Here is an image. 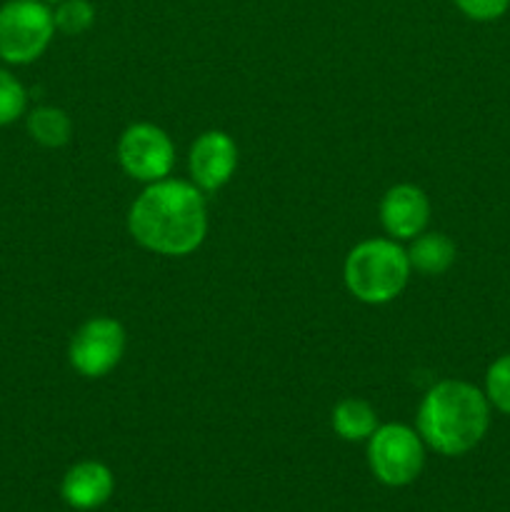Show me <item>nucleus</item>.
<instances>
[{
  "label": "nucleus",
  "mask_w": 510,
  "mask_h": 512,
  "mask_svg": "<svg viewBox=\"0 0 510 512\" xmlns=\"http://www.w3.org/2000/svg\"><path fill=\"white\" fill-rule=\"evenodd\" d=\"M128 230L145 250L168 258L190 255L208 233V210L195 183L158 180L135 198Z\"/></svg>",
  "instance_id": "obj_1"
},
{
  "label": "nucleus",
  "mask_w": 510,
  "mask_h": 512,
  "mask_svg": "<svg viewBox=\"0 0 510 512\" xmlns=\"http://www.w3.org/2000/svg\"><path fill=\"white\" fill-rule=\"evenodd\" d=\"M490 428L485 393L465 380H440L418 408V433L428 448L445 458L470 453Z\"/></svg>",
  "instance_id": "obj_2"
},
{
  "label": "nucleus",
  "mask_w": 510,
  "mask_h": 512,
  "mask_svg": "<svg viewBox=\"0 0 510 512\" xmlns=\"http://www.w3.org/2000/svg\"><path fill=\"white\" fill-rule=\"evenodd\" d=\"M410 270L408 253L393 238H373L350 250L343 278L355 300L385 305L403 293Z\"/></svg>",
  "instance_id": "obj_3"
},
{
  "label": "nucleus",
  "mask_w": 510,
  "mask_h": 512,
  "mask_svg": "<svg viewBox=\"0 0 510 512\" xmlns=\"http://www.w3.org/2000/svg\"><path fill=\"white\" fill-rule=\"evenodd\" d=\"M53 35V10L43 0H8L0 5V60L5 63H33L48 50Z\"/></svg>",
  "instance_id": "obj_4"
},
{
  "label": "nucleus",
  "mask_w": 510,
  "mask_h": 512,
  "mask_svg": "<svg viewBox=\"0 0 510 512\" xmlns=\"http://www.w3.org/2000/svg\"><path fill=\"white\" fill-rule=\"evenodd\" d=\"M368 465L375 480L388 488H405L418 480L425 465V443L418 430L403 423L378 425L368 438Z\"/></svg>",
  "instance_id": "obj_5"
},
{
  "label": "nucleus",
  "mask_w": 510,
  "mask_h": 512,
  "mask_svg": "<svg viewBox=\"0 0 510 512\" xmlns=\"http://www.w3.org/2000/svg\"><path fill=\"white\" fill-rule=\"evenodd\" d=\"M120 168L140 183H158L175 165V145L163 128L153 123H135L118 140Z\"/></svg>",
  "instance_id": "obj_6"
},
{
  "label": "nucleus",
  "mask_w": 510,
  "mask_h": 512,
  "mask_svg": "<svg viewBox=\"0 0 510 512\" xmlns=\"http://www.w3.org/2000/svg\"><path fill=\"white\" fill-rule=\"evenodd\" d=\"M125 353V330L113 318H90L75 330L68 360L83 378H103Z\"/></svg>",
  "instance_id": "obj_7"
},
{
  "label": "nucleus",
  "mask_w": 510,
  "mask_h": 512,
  "mask_svg": "<svg viewBox=\"0 0 510 512\" xmlns=\"http://www.w3.org/2000/svg\"><path fill=\"white\" fill-rule=\"evenodd\" d=\"M188 165L193 183L205 193H215L238 168V145L223 130H208L190 148Z\"/></svg>",
  "instance_id": "obj_8"
},
{
  "label": "nucleus",
  "mask_w": 510,
  "mask_h": 512,
  "mask_svg": "<svg viewBox=\"0 0 510 512\" xmlns=\"http://www.w3.org/2000/svg\"><path fill=\"white\" fill-rule=\"evenodd\" d=\"M430 200L418 185H393L380 200V223L393 240H413L425 233Z\"/></svg>",
  "instance_id": "obj_9"
},
{
  "label": "nucleus",
  "mask_w": 510,
  "mask_h": 512,
  "mask_svg": "<svg viewBox=\"0 0 510 512\" xmlns=\"http://www.w3.org/2000/svg\"><path fill=\"white\" fill-rule=\"evenodd\" d=\"M115 490V478L108 465L98 460L75 463L60 483V495L73 510H95L110 500Z\"/></svg>",
  "instance_id": "obj_10"
},
{
  "label": "nucleus",
  "mask_w": 510,
  "mask_h": 512,
  "mask_svg": "<svg viewBox=\"0 0 510 512\" xmlns=\"http://www.w3.org/2000/svg\"><path fill=\"white\" fill-rule=\"evenodd\" d=\"M455 243L443 233H420L408 250L410 268L423 275H443L455 263Z\"/></svg>",
  "instance_id": "obj_11"
},
{
  "label": "nucleus",
  "mask_w": 510,
  "mask_h": 512,
  "mask_svg": "<svg viewBox=\"0 0 510 512\" xmlns=\"http://www.w3.org/2000/svg\"><path fill=\"white\" fill-rule=\"evenodd\" d=\"M333 430L348 443H363L378 430V413L363 398H345L333 408Z\"/></svg>",
  "instance_id": "obj_12"
},
{
  "label": "nucleus",
  "mask_w": 510,
  "mask_h": 512,
  "mask_svg": "<svg viewBox=\"0 0 510 512\" xmlns=\"http://www.w3.org/2000/svg\"><path fill=\"white\" fill-rule=\"evenodd\" d=\"M28 133L43 148H63L70 143V135H73V123H70L68 113L60 108H35L28 115Z\"/></svg>",
  "instance_id": "obj_13"
},
{
  "label": "nucleus",
  "mask_w": 510,
  "mask_h": 512,
  "mask_svg": "<svg viewBox=\"0 0 510 512\" xmlns=\"http://www.w3.org/2000/svg\"><path fill=\"white\" fill-rule=\"evenodd\" d=\"M55 30L63 35H83L85 30L93 28L95 8L90 0H63L53 10Z\"/></svg>",
  "instance_id": "obj_14"
},
{
  "label": "nucleus",
  "mask_w": 510,
  "mask_h": 512,
  "mask_svg": "<svg viewBox=\"0 0 510 512\" xmlns=\"http://www.w3.org/2000/svg\"><path fill=\"white\" fill-rule=\"evenodd\" d=\"M485 398L500 413L510 415V353L500 355L485 373Z\"/></svg>",
  "instance_id": "obj_15"
},
{
  "label": "nucleus",
  "mask_w": 510,
  "mask_h": 512,
  "mask_svg": "<svg viewBox=\"0 0 510 512\" xmlns=\"http://www.w3.org/2000/svg\"><path fill=\"white\" fill-rule=\"evenodd\" d=\"M25 105H28V93L23 83L0 68V125L15 123L25 113Z\"/></svg>",
  "instance_id": "obj_16"
},
{
  "label": "nucleus",
  "mask_w": 510,
  "mask_h": 512,
  "mask_svg": "<svg viewBox=\"0 0 510 512\" xmlns=\"http://www.w3.org/2000/svg\"><path fill=\"white\" fill-rule=\"evenodd\" d=\"M460 13L478 23H490L508 13L510 0H453Z\"/></svg>",
  "instance_id": "obj_17"
},
{
  "label": "nucleus",
  "mask_w": 510,
  "mask_h": 512,
  "mask_svg": "<svg viewBox=\"0 0 510 512\" xmlns=\"http://www.w3.org/2000/svg\"><path fill=\"white\" fill-rule=\"evenodd\" d=\"M43 3H48V5H58V3H63V0H43Z\"/></svg>",
  "instance_id": "obj_18"
}]
</instances>
